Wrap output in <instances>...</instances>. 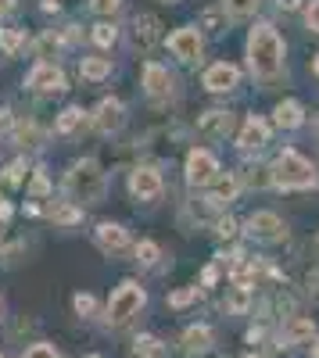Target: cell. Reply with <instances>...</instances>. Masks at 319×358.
<instances>
[{"mask_svg":"<svg viewBox=\"0 0 319 358\" xmlns=\"http://www.w3.org/2000/svg\"><path fill=\"white\" fill-rule=\"evenodd\" d=\"M50 50H57V40L47 33V36H40V40H36V54H40V57H47Z\"/></svg>","mask_w":319,"mask_h":358,"instance_id":"obj_38","label":"cell"},{"mask_svg":"<svg viewBox=\"0 0 319 358\" xmlns=\"http://www.w3.org/2000/svg\"><path fill=\"white\" fill-rule=\"evenodd\" d=\"M79 118H83V111H79V108H65V111H62V118H57V133H72V129L79 126Z\"/></svg>","mask_w":319,"mask_h":358,"instance_id":"obj_33","label":"cell"},{"mask_svg":"<svg viewBox=\"0 0 319 358\" xmlns=\"http://www.w3.org/2000/svg\"><path fill=\"white\" fill-rule=\"evenodd\" d=\"M40 8L43 11H57V8H62V0H40Z\"/></svg>","mask_w":319,"mask_h":358,"instance_id":"obj_44","label":"cell"},{"mask_svg":"<svg viewBox=\"0 0 319 358\" xmlns=\"http://www.w3.org/2000/svg\"><path fill=\"white\" fill-rule=\"evenodd\" d=\"M40 140H43V133L36 129V122H18V126H15V143L25 147V151L40 147Z\"/></svg>","mask_w":319,"mask_h":358,"instance_id":"obj_28","label":"cell"},{"mask_svg":"<svg viewBox=\"0 0 319 358\" xmlns=\"http://www.w3.org/2000/svg\"><path fill=\"white\" fill-rule=\"evenodd\" d=\"M319 330H316V322L309 319V315H291V319H283L280 326H276V341H273V348L283 355H291L295 348H302V344H309L312 337H316Z\"/></svg>","mask_w":319,"mask_h":358,"instance_id":"obj_5","label":"cell"},{"mask_svg":"<svg viewBox=\"0 0 319 358\" xmlns=\"http://www.w3.org/2000/svg\"><path fill=\"white\" fill-rule=\"evenodd\" d=\"M305 22H309V29H312V33H319V0H312V4H309V11H305Z\"/></svg>","mask_w":319,"mask_h":358,"instance_id":"obj_39","label":"cell"},{"mask_svg":"<svg viewBox=\"0 0 319 358\" xmlns=\"http://www.w3.org/2000/svg\"><path fill=\"white\" fill-rule=\"evenodd\" d=\"M309 358H319V334L309 341Z\"/></svg>","mask_w":319,"mask_h":358,"instance_id":"obj_42","label":"cell"},{"mask_svg":"<svg viewBox=\"0 0 319 358\" xmlns=\"http://www.w3.org/2000/svg\"><path fill=\"white\" fill-rule=\"evenodd\" d=\"M133 47L136 50H143V54H148L158 40H162V22L155 18V15H136L133 18Z\"/></svg>","mask_w":319,"mask_h":358,"instance_id":"obj_12","label":"cell"},{"mask_svg":"<svg viewBox=\"0 0 319 358\" xmlns=\"http://www.w3.org/2000/svg\"><path fill=\"white\" fill-rule=\"evenodd\" d=\"M90 8L97 11V15H115L122 8V0H90Z\"/></svg>","mask_w":319,"mask_h":358,"instance_id":"obj_36","label":"cell"},{"mask_svg":"<svg viewBox=\"0 0 319 358\" xmlns=\"http://www.w3.org/2000/svg\"><path fill=\"white\" fill-rule=\"evenodd\" d=\"M215 233H219V241H234V236H237V222L226 215V219L215 222Z\"/></svg>","mask_w":319,"mask_h":358,"instance_id":"obj_35","label":"cell"},{"mask_svg":"<svg viewBox=\"0 0 319 358\" xmlns=\"http://www.w3.org/2000/svg\"><path fill=\"white\" fill-rule=\"evenodd\" d=\"M237 83H241V72L226 62H219L205 72V90H212V94H226V90H234Z\"/></svg>","mask_w":319,"mask_h":358,"instance_id":"obj_17","label":"cell"},{"mask_svg":"<svg viewBox=\"0 0 319 358\" xmlns=\"http://www.w3.org/2000/svg\"><path fill=\"white\" fill-rule=\"evenodd\" d=\"M248 236H251V241H258V244H280L283 236H287V229H283L280 215H273V212H255V215L248 219Z\"/></svg>","mask_w":319,"mask_h":358,"instance_id":"obj_8","label":"cell"},{"mask_svg":"<svg viewBox=\"0 0 319 358\" xmlns=\"http://www.w3.org/2000/svg\"><path fill=\"white\" fill-rule=\"evenodd\" d=\"M201 290H205L201 283H194V287H183V290H172V294L165 297V305H169L172 312H180V308H190V305L197 301V297H201Z\"/></svg>","mask_w":319,"mask_h":358,"instance_id":"obj_26","label":"cell"},{"mask_svg":"<svg viewBox=\"0 0 319 358\" xmlns=\"http://www.w3.org/2000/svg\"><path fill=\"white\" fill-rule=\"evenodd\" d=\"M305 297L312 305H319V268H312V273L305 276Z\"/></svg>","mask_w":319,"mask_h":358,"instance_id":"obj_34","label":"cell"},{"mask_svg":"<svg viewBox=\"0 0 319 358\" xmlns=\"http://www.w3.org/2000/svg\"><path fill=\"white\" fill-rule=\"evenodd\" d=\"M79 72H83V79H108L111 76V62L108 57H83V65H79Z\"/></svg>","mask_w":319,"mask_h":358,"instance_id":"obj_27","label":"cell"},{"mask_svg":"<svg viewBox=\"0 0 319 358\" xmlns=\"http://www.w3.org/2000/svg\"><path fill=\"white\" fill-rule=\"evenodd\" d=\"M208 351H215V330L208 322H190L180 334V355L183 358H205Z\"/></svg>","mask_w":319,"mask_h":358,"instance_id":"obj_6","label":"cell"},{"mask_svg":"<svg viewBox=\"0 0 319 358\" xmlns=\"http://www.w3.org/2000/svg\"><path fill=\"white\" fill-rule=\"evenodd\" d=\"M273 183L283 190H309V187H316V169L298 151H283L273 162Z\"/></svg>","mask_w":319,"mask_h":358,"instance_id":"obj_4","label":"cell"},{"mask_svg":"<svg viewBox=\"0 0 319 358\" xmlns=\"http://www.w3.org/2000/svg\"><path fill=\"white\" fill-rule=\"evenodd\" d=\"M222 308H226V315H248L255 308V290L251 287H241V283H229Z\"/></svg>","mask_w":319,"mask_h":358,"instance_id":"obj_18","label":"cell"},{"mask_svg":"<svg viewBox=\"0 0 319 358\" xmlns=\"http://www.w3.org/2000/svg\"><path fill=\"white\" fill-rule=\"evenodd\" d=\"M133 255H136V265H140V268H158L162 258H165L162 248H158L155 241H140V244L133 248Z\"/></svg>","mask_w":319,"mask_h":358,"instance_id":"obj_23","label":"cell"},{"mask_svg":"<svg viewBox=\"0 0 319 358\" xmlns=\"http://www.w3.org/2000/svg\"><path fill=\"white\" fill-rule=\"evenodd\" d=\"M129 358H169V348L155 334H140V337H133Z\"/></svg>","mask_w":319,"mask_h":358,"instance_id":"obj_19","label":"cell"},{"mask_svg":"<svg viewBox=\"0 0 319 358\" xmlns=\"http://www.w3.org/2000/svg\"><path fill=\"white\" fill-rule=\"evenodd\" d=\"M22 358H65V355L57 351L50 341H36V344H29V348L22 351Z\"/></svg>","mask_w":319,"mask_h":358,"instance_id":"obj_31","label":"cell"},{"mask_svg":"<svg viewBox=\"0 0 319 358\" xmlns=\"http://www.w3.org/2000/svg\"><path fill=\"white\" fill-rule=\"evenodd\" d=\"M86 358H101V355H86Z\"/></svg>","mask_w":319,"mask_h":358,"instance_id":"obj_49","label":"cell"},{"mask_svg":"<svg viewBox=\"0 0 319 358\" xmlns=\"http://www.w3.org/2000/svg\"><path fill=\"white\" fill-rule=\"evenodd\" d=\"M129 194L136 197V201H155L158 194H162V176L155 172V169H133V176H129Z\"/></svg>","mask_w":319,"mask_h":358,"instance_id":"obj_13","label":"cell"},{"mask_svg":"<svg viewBox=\"0 0 319 358\" xmlns=\"http://www.w3.org/2000/svg\"><path fill=\"white\" fill-rule=\"evenodd\" d=\"M65 194L79 204H97L104 197V172L97 162L90 158H83L76 162L69 172H65Z\"/></svg>","mask_w":319,"mask_h":358,"instance_id":"obj_3","label":"cell"},{"mask_svg":"<svg viewBox=\"0 0 319 358\" xmlns=\"http://www.w3.org/2000/svg\"><path fill=\"white\" fill-rule=\"evenodd\" d=\"M47 190H50V183H47V176L40 172V176L33 179V183H29V194H36V197H43Z\"/></svg>","mask_w":319,"mask_h":358,"instance_id":"obj_40","label":"cell"},{"mask_svg":"<svg viewBox=\"0 0 319 358\" xmlns=\"http://www.w3.org/2000/svg\"><path fill=\"white\" fill-rule=\"evenodd\" d=\"M269 143V126L262 122V118H248L244 122V129H241V140H237V147L244 155H251V151H262V147Z\"/></svg>","mask_w":319,"mask_h":358,"instance_id":"obj_16","label":"cell"},{"mask_svg":"<svg viewBox=\"0 0 319 358\" xmlns=\"http://www.w3.org/2000/svg\"><path fill=\"white\" fill-rule=\"evenodd\" d=\"M201 287H215L219 283V262H212V265H205V273H201V280H197Z\"/></svg>","mask_w":319,"mask_h":358,"instance_id":"obj_37","label":"cell"},{"mask_svg":"<svg viewBox=\"0 0 319 358\" xmlns=\"http://www.w3.org/2000/svg\"><path fill=\"white\" fill-rule=\"evenodd\" d=\"M143 90H148L151 101H165V97L172 94V76H169L162 65L148 62V65H143Z\"/></svg>","mask_w":319,"mask_h":358,"instance_id":"obj_15","label":"cell"},{"mask_svg":"<svg viewBox=\"0 0 319 358\" xmlns=\"http://www.w3.org/2000/svg\"><path fill=\"white\" fill-rule=\"evenodd\" d=\"M148 308V290H143L136 280H122L111 290L108 308H104V326L108 330H126V326L136 322V315Z\"/></svg>","mask_w":319,"mask_h":358,"instance_id":"obj_2","label":"cell"},{"mask_svg":"<svg viewBox=\"0 0 319 358\" xmlns=\"http://www.w3.org/2000/svg\"><path fill=\"white\" fill-rule=\"evenodd\" d=\"M280 8H295V0H280Z\"/></svg>","mask_w":319,"mask_h":358,"instance_id":"obj_47","label":"cell"},{"mask_svg":"<svg viewBox=\"0 0 319 358\" xmlns=\"http://www.w3.org/2000/svg\"><path fill=\"white\" fill-rule=\"evenodd\" d=\"M90 36H94L97 47H111L115 40H119V29H115L111 22H101V25H94V33H90Z\"/></svg>","mask_w":319,"mask_h":358,"instance_id":"obj_32","label":"cell"},{"mask_svg":"<svg viewBox=\"0 0 319 358\" xmlns=\"http://www.w3.org/2000/svg\"><path fill=\"white\" fill-rule=\"evenodd\" d=\"M11 11H15V0H0V18L11 15Z\"/></svg>","mask_w":319,"mask_h":358,"instance_id":"obj_43","label":"cell"},{"mask_svg":"<svg viewBox=\"0 0 319 358\" xmlns=\"http://www.w3.org/2000/svg\"><path fill=\"white\" fill-rule=\"evenodd\" d=\"M226 129H229V115L226 111H205V115L197 118V133L208 136V140L226 136Z\"/></svg>","mask_w":319,"mask_h":358,"instance_id":"obj_20","label":"cell"},{"mask_svg":"<svg viewBox=\"0 0 319 358\" xmlns=\"http://www.w3.org/2000/svg\"><path fill=\"white\" fill-rule=\"evenodd\" d=\"M22 169H25L22 162H15V165L8 169V183H22Z\"/></svg>","mask_w":319,"mask_h":358,"instance_id":"obj_41","label":"cell"},{"mask_svg":"<svg viewBox=\"0 0 319 358\" xmlns=\"http://www.w3.org/2000/svg\"><path fill=\"white\" fill-rule=\"evenodd\" d=\"M258 4H262V0H222V11L229 18H248V15L258 11Z\"/></svg>","mask_w":319,"mask_h":358,"instance_id":"obj_29","label":"cell"},{"mask_svg":"<svg viewBox=\"0 0 319 358\" xmlns=\"http://www.w3.org/2000/svg\"><path fill=\"white\" fill-rule=\"evenodd\" d=\"M0 358H8V355H0Z\"/></svg>","mask_w":319,"mask_h":358,"instance_id":"obj_51","label":"cell"},{"mask_svg":"<svg viewBox=\"0 0 319 358\" xmlns=\"http://www.w3.org/2000/svg\"><path fill=\"white\" fill-rule=\"evenodd\" d=\"M8 319V301H4V294H0V322Z\"/></svg>","mask_w":319,"mask_h":358,"instance_id":"obj_46","label":"cell"},{"mask_svg":"<svg viewBox=\"0 0 319 358\" xmlns=\"http://www.w3.org/2000/svg\"><path fill=\"white\" fill-rule=\"evenodd\" d=\"M122 122H126V108H122V101L104 97V101L97 104V111H94V129H97V133H119Z\"/></svg>","mask_w":319,"mask_h":358,"instance_id":"obj_11","label":"cell"},{"mask_svg":"<svg viewBox=\"0 0 319 358\" xmlns=\"http://www.w3.org/2000/svg\"><path fill=\"white\" fill-rule=\"evenodd\" d=\"M22 43H25L22 29H0V50H4V54H18Z\"/></svg>","mask_w":319,"mask_h":358,"instance_id":"obj_30","label":"cell"},{"mask_svg":"<svg viewBox=\"0 0 319 358\" xmlns=\"http://www.w3.org/2000/svg\"><path fill=\"white\" fill-rule=\"evenodd\" d=\"M165 4H176V0H165Z\"/></svg>","mask_w":319,"mask_h":358,"instance_id":"obj_50","label":"cell"},{"mask_svg":"<svg viewBox=\"0 0 319 358\" xmlns=\"http://www.w3.org/2000/svg\"><path fill=\"white\" fill-rule=\"evenodd\" d=\"M47 215H50L57 226H76V222H83V212H79L76 204H65V201L50 204V208H47Z\"/></svg>","mask_w":319,"mask_h":358,"instance_id":"obj_25","label":"cell"},{"mask_svg":"<svg viewBox=\"0 0 319 358\" xmlns=\"http://www.w3.org/2000/svg\"><path fill=\"white\" fill-rule=\"evenodd\" d=\"M169 50L180 57V62H197L201 57V33L197 29H176V33L169 36Z\"/></svg>","mask_w":319,"mask_h":358,"instance_id":"obj_14","label":"cell"},{"mask_svg":"<svg viewBox=\"0 0 319 358\" xmlns=\"http://www.w3.org/2000/svg\"><path fill=\"white\" fill-rule=\"evenodd\" d=\"M302 122H305V111H302L298 101H283V104H276V126H280V129H298Z\"/></svg>","mask_w":319,"mask_h":358,"instance_id":"obj_21","label":"cell"},{"mask_svg":"<svg viewBox=\"0 0 319 358\" xmlns=\"http://www.w3.org/2000/svg\"><path fill=\"white\" fill-rule=\"evenodd\" d=\"M25 86L29 90H33V94H62V90H65V72L62 69H57V65H36L33 72H29L25 76Z\"/></svg>","mask_w":319,"mask_h":358,"instance_id":"obj_10","label":"cell"},{"mask_svg":"<svg viewBox=\"0 0 319 358\" xmlns=\"http://www.w3.org/2000/svg\"><path fill=\"white\" fill-rule=\"evenodd\" d=\"M219 179V162L208 151H190L187 155V183L190 187H212Z\"/></svg>","mask_w":319,"mask_h":358,"instance_id":"obj_7","label":"cell"},{"mask_svg":"<svg viewBox=\"0 0 319 358\" xmlns=\"http://www.w3.org/2000/svg\"><path fill=\"white\" fill-rule=\"evenodd\" d=\"M94 244H97L108 258H119V255L129 251V233H126V226H119V222H101V226L94 229Z\"/></svg>","mask_w":319,"mask_h":358,"instance_id":"obj_9","label":"cell"},{"mask_svg":"<svg viewBox=\"0 0 319 358\" xmlns=\"http://www.w3.org/2000/svg\"><path fill=\"white\" fill-rule=\"evenodd\" d=\"M72 312H76L83 322H90V319H97V315H101V305H97V297H94V294L79 290V294L72 297Z\"/></svg>","mask_w":319,"mask_h":358,"instance_id":"obj_24","label":"cell"},{"mask_svg":"<svg viewBox=\"0 0 319 358\" xmlns=\"http://www.w3.org/2000/svg\"><path fill=\"white\" fill-rule=\"evenodd\" d=\"M312 72H316V76H319V54H316V62H312Z\"/></svg>","mask_w":319,"mask_h":358,"instance_id":"obj_48","label":"cell"},{"mask_svg":"<svg viewBox=\"0 0 319 358\" xmlns=\"http://www.w3.org/2000/svg\"><path fill=\"white\" fill-rule=\"evenodd\" d=\"M248 65L258 79H273L283 69V43L273 25H255L248 36Z\"/></svg>","mask_w":319,"mask_h":358,"instance_id":"obj_1","label":"cell"},{"mask_svg":"<svg viewBox=\"0 0 319 358\" xmlns=\"http://www.w3.org/2000/svg\"><path fill=\"white\" fill-rule=\"evenodd\" d=\"M237 190H241V183L234 176H226V179H215V190H212V197H208V208H222V204H229L237 197Z\"/></svg>","mask_w":319,"mask_h":358,"instance_id":"obj_22","label":"cell"},{"mask_svg":"<svg viewBox=\"0 0 319 358\" xmlns=\"http://www.w3.org/2000/svg\"><path fill=\"white\" fill-rule=\"evenodd\" d=\"M241 358H269V355H266V351H258V348H251V351H248V355H241Z\"/></svg>","mask_w":319,"mask_h":358,"instance_id":"obj_45","label":"cell"}]
</instances>
